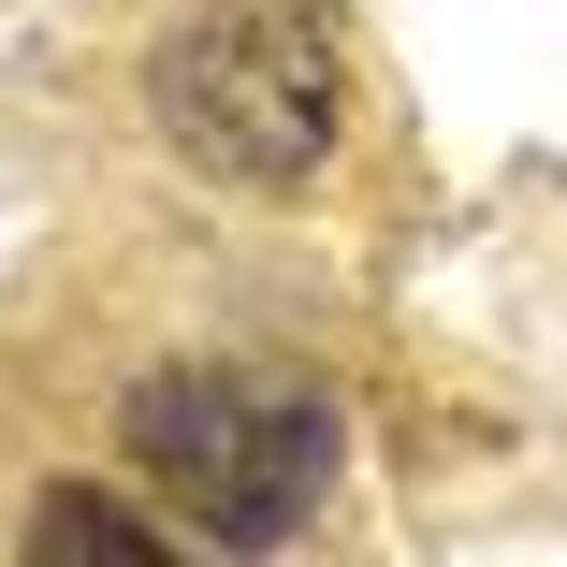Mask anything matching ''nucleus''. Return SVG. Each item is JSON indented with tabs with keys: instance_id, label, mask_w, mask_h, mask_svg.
Wrapping results in <instances>:
<instances>
[{
	"instance_id": "2",
	"label": "nucleus",
	"mask_w": 567,
	"mask_h": 567,
	"mask_svg": "<svg viewBox=\"0 0 567 567\" xmlns=\"http://www.w3.org/2000/svg\"><path fill=\"white\" fill-rule=\"evenodd\" d=\"M117 451L132 481L218 538V553H291L334 481H350V408H334L320 364H262V350H189V364H146L117 393Z\"/></svg>"
},
{
	"instance_id": "1",
	"label": "nucleus",
	"mask_w": 567,
	"mask_h": 567,
	"mask_svg": "<svg viewBox=\"0 0 567 567\" xmlns=\"http://www.w3.org/2000/svg\"><path fill=\"white\" fill-rule=\"evenodd\" d=\"M364 59L334 30V0H175L146 44V132L248 204H306L350 161Z\"/></svg>"
},
{
	"instance_id": "3",
	"label": "nucleus",
	"mask_w": 567,
	"mask_h": 567,
	"mask_svg": "<svg viewBox=\"0 0 567 567\" xmlns=\"http://www.w3.org/2000/svg\"><path fill=\"white\" fill-rule=\"evenodd\" d=\"M16 553H44V567H73V553H102V567H175L189 524H161V509H132V495H102V481H59V495L16 524Z\"/></svg>"
}]
</instances>
